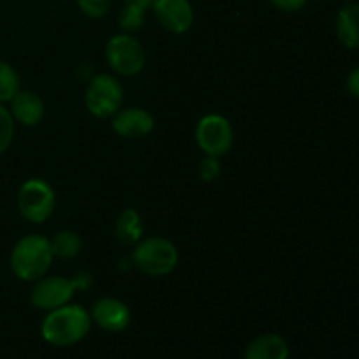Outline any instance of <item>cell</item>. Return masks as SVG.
I'll return each mask as SVG.
<instances>
[{
    "instance_id": "cell-1",
    "label": "cell",
    "mask_w": 359,
    "mask_h": 359,
    "mask_svg": "<svg viewBox=\"0 0 359 359\" xmlns=\"http://www.w3.org/2000/svg\"><path fill=\"white\" fill-rule=\"evenodd\" d=\"M91 326L90 311L77 304H67L46 312L41 323V337L53 347H70L86 339Z\"/></svg>"
},
{
    "instance_id": "cell-2",
    "label": "cell",
    "mask_w": 359,
    "mask_h": 359,
    "mask_svg": "<svg viewBox=\"0 0 359 359\" xmlns=\"http://www.w3.org/2000/svg\"><path fill=\"white\" fill-rule=\"evenodd\" d=\"M55 255L51 241L44 235L30 233L21 237L11 251L9 266L14 277L23 283H35L41 277L48 276L51 270Z\"/></svg>"
},
{
    "instance_id": "cell-3",
    "label": "cell",
    "mask_w": 359,
    "mask_h": 359,
    "mask_svg": "<svg viewBox=\"0 0 359 359\" xmlns=\"http://www.w3.org/2000/svg\"><path fill=\"white\" fill-rule=\"evenodd\" d=\"M133 266L151 277H165L175 270L179 263V251L172 241L165 237L140 238L133 245Z\"/></svg>"
},
{
    "instance_id": "cell-4",
    "label": "cell",
    "mask_w": 359,
    "mask_h": 359,
    "mask_svg": "<svg viewBox=\"0 0 359 359\" xmlns=\"http://www.w3.org/2000/svg\"><path fill=\"white\" fill-rule=\"evenodd\" d=\"M125 100L121 81L111 74H97L88 81L84 91V105L88 112L98 119H111Z\"/></svg>"
},
{
    "instance_id": "cell-5",
    "label": "cell",
    "mask_w": 359,
    "mask_h": 359,
    "mask_svg": "<svg viewBox=\"0 0 359 359\" xmlns=\"http://www.w3.org/2000/svg\"><path fill=\"white\" fill-rule=\"evenodd\" d=\"M18 210L27 221L42 224L56 209V193L48 181L39 177L27 179L18 189Z\"/></svg>"
},
{
    "instance_id": "cell-6",
    "label": "cell",
    "mask_w": 359,
    "mask_h": 359,
    "mask_svg": "<svg viewBox=\"0 0 359 359\" xmlns=\"http://www.w3.org/2000/svg\"><path fill=\"white\" fill-rule=\"evenodd\" d=\"M105 60L114 74L133 77L146 67V49L135 35L121 32L105 44Z\"/></svg>"
},
{
    "instance_id": "cell-7",
    "label": "cell",
    "mask_w": 359,
    "mask_h": 359,
    "mask_svg": "<svg viewBox=\"0 0 359 359\" xmlns=\"http://www.w3.org/2000/svg\"><path fill=\"white\" fill-rule=\"evenodd\" d=\"M195 139L205 156L223 158L233 147L235 132L230 119L212 112L200 118V121L196 123Z\"/></svg>"
},
{
    "instance_id": "cell-8",
    "label": "cell",
    "mask_w": 359,
    "mask_h": 359,
    "mask_svg": "<svg viewBox=\"0 0 359 359\" xmlns=\"http://www.w3.org/2000/svg\"><path fill=\"white\" fill-rule=\"evenodd\" d=\"M76 293L72 279L63 276H44L34 283L30 291V304L37 311L49 312L72 304Z\"/></svg>"
},
{
    "instance_id": "cell-9",
    "label": "cell",
    "mask_w": 359,
    "mask_h": 359,
    "mask_svg": "<svg viewBox=\"0 0 359 359\" xmlns=\"http://www.w3.org/2000/svg\"><path fill=\"white\" fill-rule=\"evenodd\" d=\"M90 316L93 325L107 333L125 332L132 321V312H130L128 305L114 297L98 298L91 305Z\"/></svg>"
},
{
    "instance_id": "cell-10",
    "label": "cell",
    "mask_w": 359,
    "mask_h": 359,
    "mask_svg": "<svg viewBox=\"0 0 359 359\" xmlns=\"http://www.w3.org/2000/svg\"><path fill=\"white\" fill-rule=\"evenodd\" d=\"M151 9L158 23L175 35L186 34L195 21V13L189 0H153Z\"/></svg>"
},
{
    "instance_id": "cell-11",
    "label": "cell",
    "mask_w": 359,
    "mask_h": 359,
    "mask_svg": "<svg viewBox=\"0 0 359 359\" xmlns=\"http://www.w3.org/2000/svg\"><path fill=\"white\" fill-rule=\"evenodd\" d=\"M111 125L123 139H142L154 130V118L142 107H121L111 118Z\"/></svg>"
},
{
    "instance_id": "cell-12",
    "label": "cell",
    "mask_w": 359,
    "mask_h": 359,
    "mask_svg": "<svg viewBox=\"0 0 359 359\" xmlns=\"http://www.w3.org/2000/svg\"><path fill=\"white\" fill-rule=\"evenodd\" d=\"M9 111L16 125L32 128L44 119L46 105L35 91L20 90L9 102Z\"/></svg>"
},
{
    "instance_id": "cell-13",
    "label": "cell",
    "mask_w": 359,
    "mask_h": 359,
    "mask_svg": "<svg viewBox=\"0 0 359 359\" xmlns=\"http://www.w3.org/2000/svg\"><path fill=\"white\" fill-rule=\"evenodd\" d=\"M290 344L277 333H263L249 342L244 359H290Z\"/></svg>"
},
{
    "instance_id": "cell-14",
    "label": "cell",
    "mask_w": 359,
    "mask_h": 359,
    "mask_svg": "<svg viewBox=\"0 0 359 359\" xmlns=\"http://www.w3.org/2000/svg\"><path fill=\"white\" fill-rule=\"evenodd\" d=\"M337 39L347 49L359 48V4L347 2L340 7L335 20Z\"/></svg>"
},
{
    "instance_id": "cell-15",
    "label": "cell",
    "mask_w": 359,
    "mask_h": 359,
    "mask_svg": "<svg viewBox=\"0 0 359 359\" xmlns=\"http://www.w3.org/2000/svg\"><path fill=\"white\" fill-rule=\"evenodd\" d=\"M116 238L125 245H135L144 235V223L140 214L135 209L128 207L123 210L116 219L114 226Z\"/></svg>"
},
{
    "instance_id": "cell-16",
    "label": "cell",
    "mask_w": 359,
    "mask_h": 359,
    "mask_svg": "<svg viewBox=\"0 0 359 359\" xmlns=\"http://www.w3.org/2000/svg\"><path fill=\"white\" fill-rule=\"evenodd\" d=\"M49 241H51L53 255L58 259H72L83 251V241L72 230H60Z\"/></svg>"
},
{
    "instance_id": "cell-17",
    "label": "cell",
    "mask_w": 359,
    "mask_h": 359,
    "mask_svg": "<svg viewBox=\"0 0 359 359\" xmlns=\"http://www.w3.org/2000/svg\"><path fill=\"white\" fill-rule=\"evenodd\" d=\"M21 90L20 76L11 63L0 60V104H9L14 95Z\"/></svg>"
},
{
    "instance_id": "cell-18",
    "label": "cell",
    "mask_w": 359,
    "mask_h": 359,
    "mask_svg": "<svg viewBox=\"0 0 359 359\" xmlns=\"http://www.w3.org/2000/svg\"><path fill=\"white\" fill-rule=\"evenodd\" d=\"M144 23H146V11L123 4L118 16V25L121 28V32L133 35L144 27Z\"/></svg>"
},
{
    "instance_id": "cell-19",
    "label": "cell",
    "mask_w": 359,
    "mask_h": 359,
    "mask_svg": "<svg viewBox=\"0 0 359 359\" xmlns=\"http://www.w3.org/2000/svg\"><path fill=\"white\" fill-rule=\"evenodd\" d=\"M16 132V121L11 116L9 107L0 104V156L11 147Z\"/></svg>"
},
{
    "instance_id": "cell-20",
    "label": "cell",
    "mask_w": 359,
    "mask_h": 359,
    "mask_svg": "<svg viewBox=\"0 0 359 359\" xmlns=\"http://www.w3.org/2000/svg\"><path fill=\"white\" fill-rule=\"evenodd\" d=\"M81 13L93 20H100L111 9V0H77Z\"/></svg>"
},
{
    "instance_id": "cell-21",
    "label": "cell",
    "mask_w": 359,
    "mask_h": 359,
    "mask_svg": "<svg viewBox=\"0 0 359 359\" xmlns=\"http://www.w3.org/2000/svg\"><path fill=\"white\" fill-rule=\"evenodd\" d=\"M198 174L202 177V181H216L221 174V165L219 158L214 156H205L202 161H200Z\"/></svg>"
},
{
    "instance_id": "cell-22",
    "label": "cell",
    "mask_w": 359,
    "mask_h": 359,
    "mask_svg": "<svg viewBox=\"0 0 359 359\" xmlns=\"http://www.w3.org/2000/svg\"><path fill=\"white\" fill-rule=\"evenodd\" d=\"M93 283H95L93 276H91L88 270H79V272H76L72 276V284L74 287H76L77 293H79V291L81 293H83V291H88L91 286H93Z\"/></svg>"
},
{
    "instance_id": "cell-23",
    "label": "cell",
    "mask_w": 359,
    "mask_h": 359,
    "mask_svg": "<svg viewBox=\"0 0 359 359\" xmlns=\"http://www.w3.org/2000/svg\"><path fill=\"white\" fill-rule=\"evenodd\" d=\"M309 0H270L273 7H277L283 13H297L307 6Z\"/></svg>"
},
{
    "instance_id": "cell-24",
    "label": "cell",
    "mask_w": 359,
    "mask_h": 359,
    "mask_svg": "<svg viewBox=\"0 0 359 359\" xmlns=\"http://www.w3.org/2000/svg\"><path fill=\"white\" fill-rule=\"evenodd\" d=\"M346 86L347 91H349L354 98H359V67L351 70L349 76H347Z\"/></svg>"
},
{
    "instance_id": "cell-25",
    "label": "cell",
    "mask_w": 359,
    "mask_h": 359,
    "mask_svg": "<svg viewBox=\"0 0 359 359\" xmlns=\"http://www.w3.org/2000/svg\"><path fill=\"white\" fill-rule=\"evenodd\" d=\"M123 4L147 11V9H151V6H153V0H123Z\"/></svg>"
},
{
    "instance_id": "cell-26",
    "label": "cell",
    "mask_w": 359,
    "mask_h": 359,
    "mask_svg": "<svg viewBox=\"0 0 359 359\" xmlns=\"http://www.w3.org/2000/svg\"><path fill=\"white\" fill-rule=\"evenodd\" d=\"M347 2H354V0H347Z\"/></svg>"
}]
</instances>
